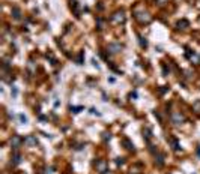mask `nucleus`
Instances as JSON below:
<instances>
[{
	"label": "nucleus",
	"instance_id": "obj_5",
	"mask_svg": "<svg viewBox=\"0 0 200 174\" xmlns=\"http://www.w3.org/2000/svg\"><path fill=\"white\" fill-rule=\"evenodd\" d=\"M21 143H24L23 140H21V137H18V135H14L11 138V146H12V149L14 150H17L20 146H21Z\"/></svg>",
	"mask_w": 200,
	"mask_h": 174
},
{
	"label": "nucleus",
	"instance_id": "obj_3",
	"mask_svg": "<svg viewBox=\"0 0 200 174\" xmlns=\"http://www.w3.org/2000/svg\"><path fill=\"white\" fill-rule=\"evenodd\" d=\"M111 21L113 23H116V24H121L125 21V14H123V11H117L115 12V14L111 15Z\"/></svg>",
	"mask_w": 200,
	"mask_h": 174
},
{
	"label": "nucleus",
	"instance_id": "obj_8",
	"mask_svg": "<svg viewBox=\"0 0 200 174\" xmlns=\"http://www.w3.org/2000/svg\"><path fill=\"white\" fill-rule=\"evenodd\" d=\"M12 15H14L15 20H20L21 18V11H20L17 6H14V8H12Z\"/></svg>",
	"mask_w": 200,
	"mask_h": 174
},
{
	"label": "nucleus",
	"instance_id": "obj_17",
	"mask_svg": "<svg viewBox=\"0 0 200 174\" xmlns=\"http://www.w3.org/2000/svg\"><path fill=\"white\" fill-rule=\"evenodd\" d=\"M155 2H157V5L163 6V5H165V2H167V0H155Z\"/></svg>",
	"mask_w": 200,
	"mask_h": 174
},
{
	"label": "nucleus",
	"instance_id": "obj_7",
	"mask_svg": "<svg viewBox=\"0 0 200 174\" xmlns=\"http://www.w3.org/2000/svg\"><path fill=\"white\" fill-rule=\"evenodd\" d=\"M24 144H27V146H36L38 144V140L33 137V135H29V137L24 138Z\"/></svg>",
	"mask_w": 200,
	"mask_h": 174
},
{
	"label": "nucleus",
	"instance_id": "obj_6",
	"mask_svg": "<svg viewBox=\"0 0 200 174\" xmlns=\"http://www.w3.org/2000/svg\"><path fill=\"white\" fill-rule=\"evenodd\" d=\"M121 50H122V45H121V44H117V42L110 44V45H108V51H110V53H113V54H115V53H119Z\"/></svg>",
	"mask_w": 200,
	"mask_h": 174
},
{
	"label": "nucleus",
	"instance_id": "obj_21",
	"mask_svg": "<svg viewBox=\"0 0 200 174\" xmlns=\"http://www.w3.org/2000/svg\"><path fill=\"white\" fill-rule=\"evenodd\" d=\"M102 174H111L110 171H105V173H102Z\"/></svg>",
	"mask_w": 200,
	"mask_h": 174
},
{
	"label": "nucleus",
	"instance_id": "obj_1",
	"mask_svg": "<svg viewBox=\"0 0 200 174\" xmlns=\"http://www.w3.org/2000/svg\"><path fill=\"white\" fill-rule=\"evenodd\" d=\"M185 122V117L181 114V113H178V111H175L172 114V123L173 125H176V126H179V125H182Z\"/></svg>",
	"mask_w": 200,
	"mask_h": 174
},
{
	"label": "nucleus",
	"instance_id": "obj_20",
	"mask_svg": "<svg viewBox=\"0 0 200 174\" xmlns=\"http://www.w3.org/2000/svg\"><path fill=\"white\" fill-rule=\"evenodd\" d=\"M107 138L110 140V134H107V132H105V134H104V140H107Z\"/></svg>",
	"mask_w": 200,
	"mask_h": 174
},
{
	"label": "nucleus",
	"instance_id": "obj_11",
	"mask_svg": "<svg viewBox=\"0 0 200 174\" xmlns=\"http://www.w3.org/2000/svg\"><path fill=\"white\" fill-rule=\"evenodd\" d=\"M155 162H157V165H158V167H163V164H164V156H163V155H159V156L157 158Z\"/></svg>",
	"mask_w": 200,
	"mask_h": 174
},
{
	"label": "nucleus",
	"instance_id": "obj_2",
	"mask_svg": "<svg viewBox=\"0 0 200 174\" xmlns=\"http://www.w3.org/2000/svg\"><path fill=\"white\" fill-rule=\"evenodd\" d=\"M96 171L98 173H105V171H108V164H107V161H104V159H99V161H96Z\"/></svg>",
	"mask_w": 200,
	"mask_h": 174
},
{
	"label": "nucleus",
	"instance_id": "obj_14",
	"mask_svg": "<svg viewBox=\"0 0 200 174\" xmlns=\"http://www.w3.org/2000/svg\"><path fill=\"white\" fill-rule=\"evenodd\" d=\"M193 108L196 110V113H200V101H197L194 105H193Z\"/></svg>",
	"mask_w": 200,
	"mask_h": 174
},
{
	"label": "nucleus",
	"instance_id": "obj_10",
	"mask_svg": "<svg viewBox=\"0 0 200 174\" xmlns=\"http://www.w3.org/2000/svg\"><path fill=\"white\" fill-rule=\"evenodd\" d=\"M188 26H190V23L186 21V20H182V21L178 23V27H179V29H186Z\"/></svg>",
	"mask_w": 200,
	"mask_h": 174
},
{
	"label": "nucleus",
	"instance_id": "obj_12",
	"mask_svg": "<svg viewBox=\"0 0 200 174\" xmlns=\"http://www.w3.org/2000/svg\"><path fill=\"white\" fill-rule=\"evenodd\" d=\"M12 159H14V164H20V161H21V156H20V153H15V155L12 156Z\"/></svg>",
	"mask_w": 200,
	"mask_h": 174
},
{
	"label": "nucleus",
	"instance_id": "obj_19",
	"mask_svg": "<svg viewBox=\"0 0 200 174\" xmlns=\"http://www.w3.org/2000/svg\"><path fill=\"white\" fill-rule=\"evenodd\" d=\"M116 164H117V165H122V164H123V159H122V158H117V159H116Z\"/></svg>",
	"mask_w": 200,
	"mask_h": 174
},
{
	"label": "nucleus",
	"instance_id": "obj_15",
	"mask_svg": "<svg viewBox=\"0 0 200 174\" xmlns=\"http://www.w3.org/2000/svg\"><path fill=\"white\" fill-rule=\"evenodd\" d=\"M140 45H142V47H144V48H146V47H148V41H144L143 38H140Z\"/></svg>",
	"mask_w": 200,
	"mask_h": 174
},
{
	"label": "nucleus",
	"instance_id": "obj_9",
	"mask_svg": "<svg viewBox=\"0 0 200 174\" xmlns=\"http://www.w3.org/2000/svg\"><path fill=\"white\" fill-rule=\"evenodd\" d=\"M122 143L126 146V149H128V150H134V146L129 143V140H128V138H123V140H122Z\"/></svg>",
	"mask_w": 200,
	"mask_h": 174
},
{
	"label": "nucleus",
	"instance_id": "obj_22",
	"mask_svg": "<svg viewBox=\"0 0 200 174\" xmlns=\"http://www.w3.org/2000/svg\"><path fill=\"white\" fill-rule=\"evenodd\" d=\"M197 152H199V156H200V146H199V150Z\"/></svg>",
	"mask_w": 200,
	"mask_h": 174
},
{
	"label": "nucleus",
	"instance_id": "obj_16",
	"mask_svg": "<svg viewBox=\"0 0 200 174\" xmlns=\"http://www.w3.org/2000/svg\"><path fill=\"white\" fill-rule=\"evenodd\" d=\"M80 110H81V107H71V111L72 113H78Z\"/></svg>",
	"mask_w": 200,
	"mask_h": 174
},
{
	"label": "nucleus",
	"instance_id": "obj_4",
	"mask_svg": "<svg viewBox=\"0 0 200 174\" xmlns=\"http://www.w3.org/2000/svg\"><path fill=\"white\" fill-rule=\"evenodd\" d=\"M136 18L142 24H148V23H151V20H152V17L148 14V12H142V14H136Z\"/></svg>",
	"mask_w": 200,
	"mask_h": 174
},
{
	"label": "nucleus",
	"instance_id": "obj_18",
	"mask_svg": "<svg viewBox=\"0 0 200 174\" xmlns=\"http://www.w3.org/2000/svg\"><path fill=\"white\" fill-rule=\"evenodd\" d=\"M20 120H21L23 123H26V122H27V117H26V116H23V114H20Z\"/></svg>",
	"mask_w": 200,
	"mask_h": 174
},
{
	"label": "nucleus",
	"instance_id": "obj_13",
	"mask_svg": "<svg viewBox=\"0 0 200 174\" xmlns=\"http://www.w3.org/2000/svg\"><path fill=\"white\" fill-rule=\"evenodd\" d=\"M143 134H144V137L148 138V140H149V138L152 137V135H151V129H149V128H146V129H143Z\"/></svg>",
	"mask_w": 200,
	"mask_h": 174
}]
</instances>
